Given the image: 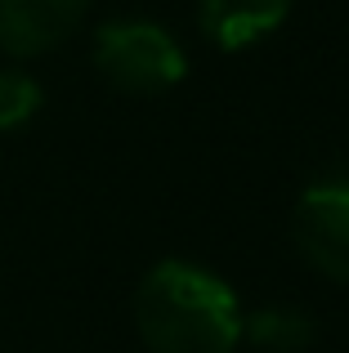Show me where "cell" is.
Returning <instances> with one entry per match:
<instances>
[{
  "mask_svg": "<svg viewBox=\"0 0 349 353\" xmlns=\"http://www.w3.org/2000/svg\"><path fill=\"white\" fill-rule=\"evenodd\" d=\"M242 340H251L260 353H309L318 327L296 304H264L255 313H242Z\"/></svg>",
  "mask_w": 349,
  "mask_h": 353,
  "instance_id": "6",
  "label": "cell"
},
{
  "mask_svg": "<svg viewBox=\"0 0 349 353\" xmlns=\"http://www.w3.org/2000/svg\"><path fill=\"white\" fill-rule=\"evenodd\" d=\"M94 68L126 94H161L183 81L188 54L161 23L112 18L94 32Z\"/></svg>",
  "mask_w": 349,
  "mask_h": 353,
  "instance_id": "2",
  "label": "cell"
},
{
  "mask_svg": "<svg viewBox=\"0 0 349 353\" xmlns=\"http://www.w3.org/2000/svg\"><path fill=\"white\" fill-rule=\"evenodd\" d=\"M134 327L152 353H233L242 340V304L210 268L161 259L134 291Z\"/></svg>",
  "mask_w": 349,
  "mask_h": 353,
  "instance_id": "1",
  "label": "cell"
},
{
  "mask_svg": "<svg viewBox=\"0 0 349 353\" xmlns=\"http://www.w3.org/2000/svg\"><path fill=\"white\" fill-rule=\"evenodd\" d=\"M291 233L318 273L349 286V174H327L300 192Z\"/></svg>",
  "mask_w": 349,
  "mask_h": 353,
  "instance_id": "3",
  "label": "cell"
},
{
  "mask_svg": "<svg viewBox=\"0 0 349 353\" xmlns=\"http://www.w3.org/2000/svg\"><path fill=\"white\" fill-rule=\"evenodd\" d=\"M90 0H0V54L41 59L59 50L81 23Z\"/></svg>",
  "mask_w": 349,
  "mask_h": 353,
  "instance_id": "4",
  "label": "cell"
},
{
  "mask_svg": "<svg viewBox=\"0 0 349 353\" xmlns=\"http://www.w3.org/2000/svg\"><path fill=\"white\" fill-rule=\"evenodd\" d=\"M291 14V0H197L201 36L215 50H251L255 41L273 36Z\"/></svg>",
  "mask_w": 349,
  "mask_h": 353,
  "instance_id": "5",
  "label": "cell"
},
{
  "mask_svg": "<svg viewBox=\"0 0 349 353\" xmlns=\"http://www.w3.org/2000/svg\"><path fill=\"white\" fill-rule=\"evenodd\" d=\"M45 90L23 68H0V134H14L41 112Z\"/></svg>",
  "mask_w": 349,
  "mask_h": 353,
  "instance_id": "7",
  "label": "cell"
}]
</instances>
